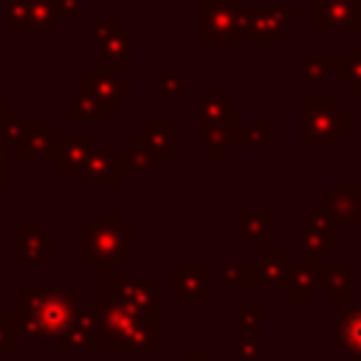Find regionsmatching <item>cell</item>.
Returning a JSON list of instances; mask_svg holds the SVG:
<instances>
[{"label":"cell","mask_w":361,"mask_h":361,"mask_svg":"<svg viewBox=\"0 0 361 361\" xmlns=\"http://www.w3.org/2000/svg\"><path fill=\"white\" fill-rule=\"evenodd\" d=\"M82 305L79 288H20L17 290V324L23 341H56L73 322Z\"/></svg>","instance_id":"cell-1"},{"label":"cell","mask_w":361,"mask_h":361,"mask_svg":"<svg viewBox=\"0 0 361 361\" xmlns=\"http://www.w3.org/2000/svg\"><path fill=\"white\" fill-rule=\"evenodd\" d=\"M133 226L121 220L118 212H96L90 223L82 226V262L93 268L96 276H107L110 265H130L135 259Z\"/></svg>","instance_id":"cell-2"},{"label":"cell","mask_w":361,"mask_h":361,"mask_svg":"<svg viewBox=\"0 0 361 361\" xmlns=\"http://www.w3.org/2000/svg\"><path fill=\"white\" fill-rule=\"evenodd\" d=\"M99 341L110 353H158V316L135 313L116 302H104L99 316Z\"/></svg>","instance_id":"cell-3"},{"label":"cell","mask_w":361,"mask_h":361,"mask_svg":"<svg viewBox=\"0 0 361 361\" xmlns=\"http://www.w3.org/2000/svg\"><path fill=\"white\" fill-rule=\"evenodd\" d=\"M353 130V110L341 107L336 96L299 99V144L310 149H333L341 135Z\"/></svg>","instance_id":"cell-4"},{"label":"cell","mask_w":361,"mask_h":361,"mask_svg":"<svg viewBox=\"0 0 361 361\" xmlns=\"http://www.w3.org/2000/svg\"><path fill=\"white\" fill-rule=\"evenodd\" d=\"M93 68L104 71V73H127V71L135 68L133 39L116 17L96 20V28H93Z\"/></svg>","instance_id":"cell-5"},{"label":"cell","mask_w":361,"mask_h":361,"mask_svg":"<svg viewBox=\"0 0 361 361\" xmlns=\"http://www.w3.org/2000/svg\"><path fill=\"white\" fill-rule=\"evenodd\" d=\"M237 0H197L195 39L200 45H240Z\"/></svg>","instance_id":"cell-6"},{"label":"cell","mask_w":361,"mask_h":361,"mask_svg":"<svg viewBox=\"0 0 361 361\" xmlns=\"http://www.w3.org/2000/svg\"><path fill=\"white\" fill-rule=\"evenodd\" d=\"M245 8V45H285L290 20L302 17L299 6H243Z\"/></svg>","instance_id":"cell-7"},{"label":"cell","mask_w":361,"mask_h":361,"mask_svg":"<svg viewBox=\"0 0 361 361\" xmlns=\"http://www.w3.org/2000/svg\"><path fill=\"white\" fill-rule=\"evenodd\" d=\"M158 290H161L158 276H141V279L124 274L107 276V302H116L135 313L158 316Z\"/></svg>","instance_id":"cell-8"},{"label":"cell","mask_w":361,"mask_h":361,"mask_svg":"<svg viewBox=\"0 0 361 361\" xmlns=\"http://www.w3.org/2000/svg\"><path fill=\"white\" fill-rule=\"evenodd\" d=\"M104 302L102 299H87L76 307V316L71 327L54 341L56 353L71 355V353H93L99 347V316H102Z\"/></svg>","instance_id":"cell-9"},{"label":"cell","mask_w":361,"mask_h":361,"mask_svg":"<svg viewBox=\"0 0 361 361\" xmlns=\"http://www.w3.org/2000/svg\"><path fill=\"white\" fill-rule=\"evenodd\" d=\"M299 245L302 251H316V254H327L338 248V223L324 209L322 197H316L299 214Z\"/></svg>","instance_id":"cell-10"},{"label":"cell","mask_w":361,"mask_h":361,"mask_svg":"<svg viewBox=\"0 0 361 361\" xmlns=\"http://www.w3.org/2000/svg\"><path fill=\"white\" fill-rule=\"evenodd\" d=\"M310 28L316 34L361 31V6L358 0H310Z\"/></svg>","instance_id":"cell-11"},{"label":"cell","mask_w":361,"mask_h":361,"mask_svg":"<svg viewBox=\"0 0 361 361\" xmlns=\"http://www.w3.org/2000/svg\"><path fill=\"white\" fill-rule=\"evenodd\" d=\"M124 175H127V147H99L96 144L79 172V183L82 186H96V183L118 186Z\"/></svg>","instance_id":"cell-12"},{"label":"cell","mask_w":361,"mask_h":361,"mask_svg":"<svg viewBox=\"0 0 361 361\" xmlns=\"http://www.w3.org/2000/svg\"><path fill=\"white\" fill-rule=\"evenodd\" d=\"M327 254H316V251H302L299 259L290 265V276L285 285V296L288 302H310L316 296V290L322 288V276H324V259Z\"/></svg>","instance_id":"cell-13"},{"label":"cell","mask_w":361,"mask_h":361,"mask_svg":"<svg viewBox=\"0 0 361 361\" xmlns=\"http://www.w3.org/2000/svg\"><path fill=\"white\" fill-rule=\"evenodd\" d=\"M209 262H172V299L175 302H209Z\"/></svg>","instance_id":"cell-14"},{"label":"cell","mask_w":361,"mask_h":361,"mask_svg":"<svg viewBox=\"0 0 361 361\" xmlns=\"http://www.w3.org/2000/svg\"><path fill=\"white\" fill-rule=\"evenodd\" d=\"M79 82H82V90L87 96H93L99 104H104L107 110L121 107V102L135 93L133 85L121 79V73H104V71H96V68L82 71Z\"/></svg>","instance_id":"cell-15"},{"label":"cell","mask_w":361,"mask_h":361,"mask_svg":"<svg viewBox=\"0 0 361 361\" xmlns=\"http://www.w3.org/2000/svg\"><path fill=\"white\" fill-rule=\"evenodd\" d=\"M96 147V135L85 133V135H62L56 133L54 138V149H51V164L59 175H79L87 155Z\"/></svg>","instance_id":"cell-16"},{"label":"cell","mask_w":361,"mask_h":361,"mask_svg":"<svg viewBox=\"0 0 361 361\" xmlns=\"http://www.w3.org/2000/svg\"><path fill=\"white\" fill-rule=\"evenodd\" d=\"M54 138H56V124L51 121H31L23 127L20 138L14 141L17 147V158L20 161H34V158H51L54 149Z\"/></svg>","instance_id":"cell-17"},{"label":"cell","mask_w":361,"mask_h":361,"mask_svg":"<svg viewBox=\"0 0 361 361\" xmlns=\"http://www.w3.org/2000/svg\"><path fill=\"white\" fill-rule=\"evenodd\" d=\"M234 234L243 237L251 251H259L262 243L276 234V214L274 212H237Z\"/></svg>","instance_id":"cell-18"},{"label":"cell","mask_w":361,"mask_h":361,"mask_svg":"<svg viewBox=\"0 0 361 361\" xmlns=\"http://www.w3.org/2000/svg\"><path fill=\"white\" fill-rule=\"evenodd\" d=\"M322 203L336 223L361 226V186H327Z\"/></svg>","instance_id":"cell-19"},{"label":"cell","mask_w":361,"mask_h":361,"mask_svg":"<svg viewBox=\"0 0 361 361\" xmlns=\"http://www.w3.org/2000/svg\"><path fill=\"white\" fill-rule=\"evenodd\" d=\"M237 124H240L237 118H231V121H217V124H197V130H195V144H197L200 149H206L212 161H220V158L226 155V149H231L234 141H237Z\"/></svg>","instance_id":"cell-20"},{"label":"cell","mask_w":361,"mask_h":361,"mask_svg":"<svg viewBox=\"0 0 361 361\" xmlns=\"http://www.w3.org/2000/svg\"><path fill=\"white\" fill-rule=\"evenodd\" d=\"M133 138H138L147 149H152L161 161H169L175 149H180L186 144V138L180 133L172 130L169 121H147V127L141 133H135Z\"/></svg>","instance_id":"cell-21"},{"label":"cell","mask_w":361,"mask_h":361,"mask_svg":"<svg viewBox=\"0 0 361 361\" xmlns=\"http://www.w3.org/2000/svg\"><path fill=\"white\" fill-rule=\"evenodd\" d=\"M338 344L350 361H361V302L338 305Z\"/></svg>","instance_id":"cell-22"},{"label":"cell","mask_w":361,"mask_h":361,"mask_svg":"<svg viewBox=\"0 0 361 361\" xmlns=\"http://www.w3.org/2000/svg\"><path fill=\"white\" fill-rule=\"evenodd\" d=\"M17 245H20V259L25 265H34L56 248V240L48 237L39 223H20L17 226Z\"/></svg>","instance_id":"cell-23"},{"label":"cell","mask_w":361,"mask_h":361,"mask_svg":"<svg viewBox=\"0 0 361 361\" xmlns=\"http://www.w3.org/2000/svg\"><path fill=\"white\" fill-rule=\"evenodd\" d=\"M237 113V102L223 93V85L214 82L209 93L197 102V124H217V121H231Z\"/></svg>","instance_id":"cell-24"},{"label":"cell","mask_w":361,"mask_h":361,"mask_svg":"<svg viewBox=\"0 0 361 361\" xmlns=\"http://www.w3.org/2000/svg\"><path fill=\"white\" fill-rule=\"evenodd\" d=\"M290 257L285 248H262L259 251V279L265 288H276V290H285L288 285V276H290Z\"/></svg>","instance_id":"cell-25"},{"label":"cell","mask_w":361,"mask_h":361,"mask_svg":"<svg viewBox=\"0 0 361 361\" xmlns=\"http://www.w3.org/2000/svg\"><path fill=\"white\" fill-rule=\"evenodd\" d=\"M319 290L333 305L350 302L353 299V265H347V262H327Z\"/></svg>","instance_id":"cell-26"},{"label":"cell","mask_w":361,"mask_h":361,"mask_svg":"<svg viewBox=\"0 0 361 361\" xmlns=\"http://www.w3.org/2000/svg\"><path fill=\"white\" fill-rule=\"evenodd\" d=\"M324 62H327V71H333L338 82L347 85L350 93L361 99V42L353 45L347 56H327Z\"/></svg>","instance_id":"cell-27"},{"label":"cell","mask_w":361,"mask_h":361,"mask_svg":"<svg viewBox=\"0 0 361 361\" xmlns=\"http://www.w3.org/2000/svg\"><path fill=\"white\" fill-rule=\"evenodd\" d=\"M274 141H276L274 121H240L237 124L234 147H243V149H271Z\"/></svg>","instance_id":"cell-28"},{"label":"cell","mask_w":361,"mask_h":361,"mask_svg":"<svg viewBox=\"0 0 361 361\" xmlns=\"http://www.w3.org/2000/svg\"><path fill=\"white\" fill-rule=\"evenodd\" d=\"M220 279H223L226 288H237V290H257V288H262L257 262H226L223 271H220Z\"/></svg>","instance_id":"cell-29"},{"label":"cell","mask_w":361,"mask_h":361,"mask_svg":"<svg viewBox=\"0 0 361 361\" xmlns=\"http://www.w3.org/2000/svg\"><path fill=\"white\" fill-rule=\"evenodd\" d=\"M234 336L262 338V305L257 299H240L234 305Z\"/></svg>","instance_id":"cell-30"},{"label":"cell","mask_w":361,"mask_h":361,"mask_svg":"<svg viewBox=\"0 0 361 361\" xmlns=\"http://www.w3.org/2000/svg\"><path fill=\"white\" fill-rule=\"evenodd\" d=\"M107 118H110V110L104 104H99L93 96H87L85 90H79L73 96L71 107H68V121H73V124H79V121H85V124H102Z\"/></svg>","instance_id":"cell-31"},{"label":"cell","mask_w":361,"mask_h":361,"mask_svg":"<svg viewBox=\"0 0 361 361\" xmlns=\"http://www.w3.org/2000/svg\"><path fill=\"white\" fill-rule=\"evenodd\" d=\"M161 164L164 161L152 149H147L138 138H133V144L127 147V172H133V175H155L161 169Z\"/></svg>","instance_id":"cell-32"},{"label":"cell","mask_w":361,"mask_h":361,"mask_svg":"<svg viewBox=\"0 0 361 361\" xmlns=\"http://www.w3.org/2000/svg\"><path fill=\"white\" fill-rule=\"evenodd\" d=\"M28 17H31V31H56L59 20H56V14H54L48 0H31Z\"/></svg>","instance_id":"cell-33"},{"label":"cell","mask_w":361,"mask_h":361,"mask_svg":"<svg viewBox=\"0 0 361 361\" xmlns=\"http://www.w3.org/2000/svg\"><path fill=\"white\" fill-rule=\"evenodd\" d=\"M20 324L17 316L0 313V353H17L20 350Z\"/></svg>","instance_id":"cell-34"},{"label":"cell","mask_w":361,"mask_h":361,"mask_svg":"<svg viewBox=\"0 0 361 361\" xmlns=\"http://www.w3.org/2000/svg\"><path fill=\"white\" fill-rule=\"evenodd\" d=\"M299 76H302V82L305 85H322L324 79H327V62H324V56H307V59H302L299 62Z\"/></svg>","instance_id":"cell-35"},{"label":"cell","mask_w":361,"mask_h":361,"mask_svg":"<svg viewBox=\"0 0 361 361\" xmlns=\"http://www.w3.org/2000/svg\"><path fill=\"white\" fill-rule=\"evenodd\" d=\"M262 338L259 336H237L234 338V361H259Z\"/></svg>","instance_id":"cell-36"},{"label":"cell","mask_w":361,"mask_h":361,"mask_svg":"<svg viewBox=\"0 0 361 361\" xmlns=\"http://www.w3.org/2000/svg\"><path fill=\"white\" fill-rule=\"evenodd\" d=\"M23 127H25V121L20 118V113L14 107H3V113H0V135H3V141L6 144L17 141L20 133H23Z\"/></svg>","instance_id":"cell-37"},{"label":"cell","mask_w":361,"mask_h":361,"mask_svg":"<svg viewBox=\"0 0 361 361\" xmlns=\"http://www.w3.org/2000/svg\"><path fill=\"white\" fill-rule=\"evenodd\" d=\"M186 90V79H183V73H161L158 76V93L161 96H180Z\"/></svg>","instance_id":"cell-38"},{"label":"cell","mask_w":361,"mask_h":361,"mask_svg":"<svg viewBox=\"0 0 361 361\" xmlns=\"http://www.w3.org/2000/svg\"><path fill=\"white\" fill-rule=\"evenodd\" d=\"M56 20H76L85 11V0H48Z\"/></svg>","instance_id":"cell-39"},{"label":"cell","mask_w":361,"mask_h":361,"mask_svg":"<svg viewBox=\"0 0 361 361\" xmlns=\"http://www.w3.org/2000/svg\"><path fill=\"white\" fill-rule=\"evenodd\" d=\"M183 361H212V355L209 353H186Z\"/></svg>","instance_id":"cell-40"},{"label":"cell","mask_w":361,"mask_h":361,"mask_svg":"<svg viewBox=\"0 0 361 361\" xmlns=\"http://www.w3.org/2000/svg\"><path fill=\"white\" fill-rule=\"evenodd\" d=\"M6 141H3V135H0V166H6Z\"/></svg>","instance_id":"cell-41"},{"label":"cell","mask_w":361,"mask_h":361,"mask_svg":"<svg viewBox=\"0 0 361 361\" xmlns=\"http://www.w3.org/2000/svg\"><path fill=\"white\" fill-rule=\"evenodd\" d=\"M3 178H6V166H0V197L6 195V183H3Z\"/></svg>","instance_id":"cell-42"},{"label":"cell","mask_w":361,"mask_h":361,"mask_svg":"<svg viewBox=\"0 0 361 361\" xmlns=\"http://www.w3.org/2000/svg\"><path fill=\"white\" fill-rule=\"evenodd\" d=\"M3 107H6V99H3V96H0V113H3Z\"/></svg>","instance_id":"cell-43"},{"label":"cell","mask_w":361,"mask_h":361,"mask_svg":"<svg viewBox=\"0 0 361 361\" xmlns=\"http://www.w3.org/2000/svg\"><path fill=\"white\" fill-rule=\"evenodd\" d=\"M358 6H361V0H358Z\"/></svg>","instance_id":"cell-44"}]
</instances>
